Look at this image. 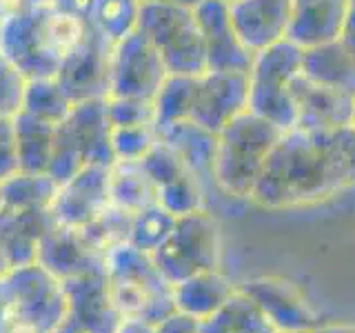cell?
<instances>
[{"instance_id": "obj_1", "label": "cell", "mask_w": 355, "mask_h": 333, "mask_svg": "<svg viewBox=\"0 0 355 333\" xmlns=\"http://www.w3.org/2000/svg\"><path fill=\"white\" fill-rule=\"evenodd\" d=\"M347 187L333 158L329 133L282 131L258 176L251 198L262 209L313 205Z\"/></svg>"}, {"instance_id": "obj_2", "label": "cell", "mask_w": 355, "mask_h": 333, "mask_svg": "<svg viewBox=\"0 0 355 333\" xmlns=\"http://www.w3.org/2000/svg\"><path fill=\"white\" fill-rule=\"evenodd\" d=\"M87 18L55 7H25L0 22V53L27 78H55L85 38Z\"/></svg>"}, {"instance_id": "obj_3", "label": "cell", "mask_w": 355, "mask_h": 333, "mask_svg": "<svg viewBox=\"0 0 355 333\" xmlns=\"http://www.w3.org/2000/svg\"><path fill=\"white\" fill-rule=\"evenodd\" d=\"M111 293L125 318H136L155 327L175 314L173 284L160 273L153 255L122 242L105 255Z\"/></svg>"}, {"instance_id": "obj_4", "label": "cell", "mask_w": 355, "mask_h": 333, "mask_svg": "<svg viewBox=\"0 0 355 333\" xmlns=\"http://www.w3.org/2000/svg\"><path fill=\"white\" fill-rule=\"evenodd\" d=\"M216 136L214 173H211L216 187L231 198H251L266 155L280 140L282 129L247 109L222 127Z\"/></svg>"}, {"instance_id": "obj_5", "label": "cell", "mask_w": 355, "mask_h": 333, "mask_svg": "<svg viewBox=\"0 0 355 333\" xmlns=\"http://www.w3.org/2000/svg\"><path fill=\"white\" fill-rule=\"evenodd\" d=\"M302 76V47L288 38L253 53L249 69V111L277 129L295 127L293 83Z\"/></svg>"}, {"instance_id": "obj_6", "label": "cell", "mask_w": 355, "mask_h": 333, "mask_svg": "<svg viewBox=\"0 0 355 333\" xmlns=\"http://www.w3.org/2000/svg\"><path fill=\"white\" fill-rule=\"evenodd\" d=\"M138 31L160 51L171 76H200L207 71V47L193 9L164 0H142Z\"/></svg>"}, {"instance_id": "obj_7", "label": "cell", "mask_w": 355, "mask_h": 333, "mask_svg": "<svg viewBox=\"0 0 355 333\" xmlns=\"http://www.w3.org/2000/svg\"><path fill=\"white\" fill-rule=\"evenodd\" d=\"M151 255L155 266L171 284L200 271L220 269L222 233L218 220L207 209L175 218L171 236Z\"/></svg>"}, {"instance_id": "obj_8", "label": "cell", "mask_w": 355, "mask_h": 333, "mask_svg": "<svg viewBox=\"0 0 355 333\" xmlns=\"http://www.w3.org/2000/svg\"><path fill=\"white\" fill-rule=\"evenodd\" d=\"M166 76L169 71L160 51L138 29L114 44L109 65V96L153 100Z\"/></svg>"}, {"instance_id": "obj_9", "label": "cell", "mask_w": 355, "mask_h": 333, "mask_svg": "<svg viewBox=\"0 0 355 333\" xmlns=\"http://www.w3.org/2000/svg\"><path fill=\"white\" fill-rule=\"evenodd\" d=\"M14 284L18 320L40 333H53L67 320L64 287L38 262L9 271Z\"/></svg>"}, {"instance_id": "obj_10", "label": "cell", "mask_w": 355, "mask_h": 333, "mask_svg": "<svg viewBox=\"0 0 355 333\" xmlns=\"http://www.w3.org/2000/svg\"><path fill=\"white\" fill-rule=\"evenodd\" d=\"M111 51H114V42L103 38L89 25L80 44L67 56L55 74V83L64 89L71 103L109 96Z\"/></svg>"}, {"instance_id": "obj_11", "label": "cell", "mask_w": 355, "mask_h": 333, "mask_svg": "<svg viewBox=\"0 0 355 333\" xmlns=\"http://www.w3.org/2000/svg\"><path fill=\"white\" fill-rule=\"evenodd\" d=\"M249 107V74L211 71L196 78V92L189 120L218 133Z\"/></svg>"}, {"instance_id": "obj_12", "label": "cell", "mask_w": 355, "mask_h": 333, "mask_svg": "<svg viewBox=\"0 0 355 333\" xmlns=\"http://www.w3.org/2000/svg\"><path fill=\"white\" fill-rule=\"evenodd\" d=\"M67 296V320L87 333H116L125 316L111 293L105 269H96L62 282Z\"/></svg>"}, {"instance_id": "obj_13", "label": "cell", "mask_w": 355, "mask_h": 333, "mask_svg": "<svg viewBox=\"0 0 355 333\" xmlns=\"http://www.w3.org/2000/svg\"><path fill=\"white\" fill-rule=\"evenodd\" d=\"M240 289L262 309L275 331L313 333L320 327L315 309L306 302V298L293 282L282 278H253Z\"/></svg>"}, {"instance_id": "obj_14", "label": "cell", "mask_w": 355, "mask_h": 333, "mask_svg": "<svg viewBox=\"0 0 355 333\" xmlns=\"http://www.w3.org/2000/svg\"><path fill=\"white\" fill-rule=\"evenodd\" d=\"M109 205V166L87 164L71 180L58 187L51 203V216L55 225L83 229Z\"/></svg>"}, {"instance_id": "obj_15", "label": "cell", "mask_w": 355, "mask_h": 333, "mask_svg": "<svg viewBox=\"0 0 355 333\" xmlns=\"http://www.w3.org/2000/svg\"><path fill=\"white\" fill-rule=\"evenodd\" d=\"M193 16L205 38L207 69L249 74L253 53L244 47L231 25L229 3L225 0H200L193 7Z\"/></svg>"}, {"instance_id": "obj_16", "label": "cell", "mask_w": 355, "mask_h": 333, "mask_svg": "<svg viewBox=\"0 0 355 333\" xmlns=\"http://www.w3.org/2000/svg\"><path fill=\"white\" fill-rule=\"evenodd\" d=\"M105 255L87 240L83 229L53 225L38 244L36 262L60 282L96 269H105Z\"/></svg>"}, {"instance_id": "obj_17", "label": "cell", "mask_w": 355, "mask_h": 333, "mask_svg": "<svg viewBox=\"0 0 355 333\" xmlns=\"http://www.w3.org/2000/svg\"><path fill=\"white\" fill-rule=\"evenodd\" d=\"M291 9V0H231L229 18L244 47L258 53L286 38Z\"/></svg>"}, {"instance_id": "obj_18", "label": "cell", "mask_w": 355, "mask_h": 333, "mask_svg": "<svg viewBox=\"0 0 355 333\" xmlns=\"http://www.w3.org/2000/svg\"><path fill=\"white\" fill-rule=\"evenodd\" d=\"M55 131L80 151L87 164L111 166L116 162L111 151V122L105 98L73 103L69 116L55 127Z\"/></svg>"}, {"instance_id": "obj_19", "label": "cell", "mask_w": 355, "mask_h": 333, "mask_svg": "<svg viewBox=\"0 0 355 333\" xmlns=\"http://www.w3.org/2000/svg\"><path fill=\"white\" fill-rule=\"evenodd\" d=\"M293 96H295L293 129H302L311 133H329L351 125L355 96L309 83L302 76L293 83Z\"/></svg>"}, {"instance_id": "obj_20", "label": "cell", "mask_w": 355, "mask_h": 333, "mask_svg": "<svg viewBox=\"0 0 355 333\" xmlns=\"http://www.w3.org/2000/svg\"><path fill=\"white\" fill-rule=\"evenodd\" d=\"M53 225L51 209H0V249L7 255L11 269L36 262L38 244Z\"/></svg>"}, {"instance_id": "obj_21", "label": "cell", "mask_w": 355, "mask_h": 333, "mask_svg": "<svg viewBox=\"0 0 355 333\" xmlns=\"http://www.w3.org/2000/svg\"><path fill=\"white\" fill-rule=\"evenodd\" d=\"M286 38L297 47H315L340 38L349 0H291Z\"/></svg>"}, {"instance_id": "obj_22", "label": "cell", "mask_w": 355, "mask_h": 333, "mask_svg": "<svg viewBox=\"0 0 355 333\" xmlns=\"http://www.w3.org/2000/svg\"><path fill=\"white\" fill-rule=\"evenodd\" d=\"M158 136L180 155V160L184 162L189 173H193L198 180L211 178V173H214L216 140H218L214 131L200 127L193 120H178L166 127H160Z\"/></svg>"}, {"instance_id": "obj_23", "label": "cell", "mask_w": 355, "mask_h": 333, "mask_svg": "<svg viewBox=\"0 0 355 333\" xmlns=\"http://www.w3.org/2000/svg\"><path fill=\"white\" fill-rule=\"evenodd\" d=\"M233 291L236 287L227 280V275L220 273V269L200 271L173 284V305L178 314L200 322L216 314L233 296Z\"/></svg>"}, {"instance_id": "obj_24", "label": "cell", "mask_w": 355, "mask_h": 333, "mask_svg": "<svg viewBox=\"0 0 355 333\" xmlns=\"http://www.w3.org/2000/svg\"><path fill=\"white\" fill-rule=\"evenodd\" d=\"M302 78L320 87L355 96V60L340 40L302 49Z\"/></svg>"}, {"instance_id": "obj_25", "label": "cell", "mask_w": 355, "mask_h": 333, "mask_svg": "<svg viewBox=\"0 0 355 333\" xmlns=\"http://www.w3.org/2000/svg\"><path fill=\"white\" fill-rule=\"evenodd\" d=\"M14 131L18 169L29 173H47L55 142V125L22 109L14 116Z\"/></svg>"}, {"instance_id": "obj_26", "label": "cell", "mask_w": 355, "mask_h": 333, "mask_svg": "<svg viewBox=\"0 0 355 333\" xmlns=\"http://www.w3.org/2000/svg\"><path fill=\"white\" fill-rule=\"evenodd\" d=\"M198 333H277L253 300L236 289L216 314L198 322Z\"/></svg>"}, {"instance_id": "obj_27", "label": "cell", "mask_w": 355, "mask_h": 333, "mask_svg": "<svg viewBox=\"0 0 355 333\" xmlns=\"http://www.w3.org/2000/svg\"><path fill=\"white\" fill-rule=\"evenodd\" d=\"M109 200L129 214H138L140 209L158 203V189L140 162L116 160L109 166Z\"/></svg>"}, {"instance_id": "obj_28", "label": "cell", "mask_w": 355, "mask_h": 333, "mask_svg": "<svg viewBox=\"0 0 355 333\" xmlns=\"http://www.w3.org/2000/svg\"><path fill=\"white\" fill-rule=\"evenodd\" d=\"M55 191H58V185H55L47 173L16 171L14 176L0 180L3 207L14 209V211L51 209Z\"/></svg>"}, {"instance_id": "obj_29", "label": "cell", "mask_w": 355, "mask_h": 333, "mask_svg": "<svg viewBox=\"0 0 355 333\" xmlns=\"http://www.w3.org/2000/svg\"><path fill=\"white\" fill-rule=\"evenodd\" d=\"M142 0H94L89 25L109 42H120L138 29Z\"/></svg>"}, {"instance_id": "obj_30", "label": "cell", "mask_w": 355, "mask_h": 333, "mask_svg": "<svg viewBox=\"0 0 355 333\" xmlns=\"http://www.w3.org/2000/svg\"><path fill=\"white\" fill-rule=\"evenodd\" d=\"M198 76H166L160 92L153 98L155 127H166L178 120H189Z\"/></svg>"}, {"instance_id": "obj_31", "label": "cell", "mask_w": 355, "mask_h": 333, "mask_svg": "<svg viewBox=\"0 0 355 333\" xmlns=\"http://www.w3.org/2000/svg\"><path fill=\"white\" fill-rule=\"evenodd\" d=\"M71 107H73L71 98L55 83V78H38V80L27 83L22 109L29 111L36 118L47 120L51 125H60L69 116Z\"/></svg>"}, {"instance_id": "obj_32", "label": "cell", "mask_w": 355, "mask_h": 333, "mask_svg": "<svg viewBox=\"0 0 355 333\" xmlns=\"http://www.w3.org/2000/svg\"><path fill=\"white\" fill-rule=\"evenodd\" d=\"M173 225H175V216H171L169 211L160 207L158 203H153L149 207L140 209L138 214H133L129 242L142 251L153 253L171 236Z\"/></svg>"}, {"instance_id": "obj_33", "label": "cell", "mask_w": 355, "mask_h": 333, "mask_svg": "<svg viewBox=\"0 0 355 333\" xmlns=\"http://www.w3.org/2000/svg\"><path fill=\"white\" fill-rule=\"evenodd\" d=\"M131 225H133V214L116 205H109L103 214H98L89 225L83 227V233L96 249L107 253L114 247H118V244L129 242Z\"/></svg>"}, {"instance_id": "obj_34", "label": "cell", "mask_w": 355, "mask_h": 333, "mask_svg": "<svg viewBox=\"0 0 355 333\" xmlns=\"http://www.w3.org/2000/svg\"><path fill=\"white\" fill-rule=\"evenodd\" d=\"M158 205L164 207L171 216L180 218L196 214V211L205 209V191L202 180H198L193 173H182L169 185L158 189Z\"/></svg>"}, {"instance_id": "obj_35", "label": "cell", "mask_w": 355, "mask_h": 333, "mask_svg": "<svg viewBox=\"0 0 355 333\" xmlns=\"http://www.w3.org/2000/svg\"><path fill=\"white\" fill-rule=\"evenodd\" d=\"M158 127L136 125V127H111V151L114 160L140 162L151 147L158 142Z\"/></svg>"}, {"instance_id": "obj_36", "label": "cell", "mask_w": 355, "mask_h": 333, "mask_svg": "<svg viewBox=\"0 0 355 333\" xmlns=\"http://www.w3.org/2000/svg\"><path fill=\"white\" fill-rule=\"evenodd\" d=\"M107 116L111 127H136V125H155V107L153 100L144 98H125V96H109Z\"/></svg>"}, {"instance_id": "obj_37", "label": "cell", "mask_w": 355, "mask_h": 333, "mask_svg": "<svg viewBox=\"0 0 355 333\" xmlns=\"http://www.w3.org/2000/svg\"><path fill=\"white\" fill-rule=\"evenodd\" d=\"M140 164H142L144 173L151 178L155 189L169 185L171 180H175V178L187 173V166L180 160V155H178L169 144L162 142L160 138L151 147V151L140 160Z\"/></svg>"}, {"instance_id": "obj_38", "label": "cell", "mask_w": 355, "mask_h": 333, "mask_svg": "<svg viewBox=\"0 0 355 333\" xmlns=\"http://www.w3.org/2000/svg\"><path fill=\"white\" fill-rule=\"evenodd\" d=\"M27 78L0 53V116L14 118L25 103Z\"/></svg>"}, {"instance_id": "obj_39", "label": "cell", "mask_w": 355, "mask_h": 333, "mask_svg": "<svg viewBox=\"0 0 355 333\" xmlns=\"http://www.w3.org/2000/svg\"><path fill=\"white\" fill-rule=\"evenodd\" d=\"M329 142L344 185H355V125L329 131Z\"/></svg>"}, {"instance_id": "obj_40", "label": "cell", "mask_w": 355, "mask_h": 333, "mask_svg": "<svg viewBox=\"0 0 355 333\" xmlns=\"http://www.w3.org/2000/svg\"><path fill=\"white\" fill-rule=\"evenodd\" d=\"M18 169V149H16V131L14 118L0 116V180L14 176Z\"/></svg>"}, {"instance_id": "obj_41", "label": "cell", "mask_w": 355, "mask_h": 333, "mask_svg": "<svg viewBox=\"0 0 355 333\" xmlns=\"http://www.w3.org/2000/svg\"><path fill=\"white\" fill-rule=\"evenodd\" d=\"M18 305H16V293L14 284H11L9 273L0 278V333H9L18 325Z\"/></svg>"}, {"instance_id": "obj_42", "label": "cell", "mask_w": 355, "mask_h": 333, "mask_svg": "<svg viewBox=\"0 0 355 333\" xmlns=\"http://www.w3.org/2000/svg\"><path fill=\"white\" fill-rule=\"evenodd\" d=\"M153 333H198V320L182 316L175 311L173 316L162 320L160 325H155Z\"/></svg>"}, {"instance_id": "obj_43", "label": "cell", "mask_w": 355, "mask_h": 333, "mask_svg": "<svg viewBox=\"0 0 355 333\" xmlns=\"http://www.w3.org/2000/svg\"><path fill=\"white\" fill-rule=\"evenodd\" d=\"M338 40L342 42V47L351 53V58L355 60V0H349L347 16H344V25H342Z\"/></svg>"}, {"instance_id": "obj_44", "label": "cell", "mask_w": 355, "mask_h": 333, "mask_svg": "<svg viewBox=\"0 0 355 333\" xmlns=\"http://www.w3.org/2000/svg\"><path fill=\"white\" fill-rule=\"evenodd\" d=\"M94 0H55V9L69 11L73 16L89 18V11H92Z\"/></svg>"}, {"instance_id": "obj_45", "label": "cell", "mask_w": 355, "mask_h": 333, "mask_svg": "<svg viewBox=\"0 0 355 333\" xmlns=\"http://www.w3.org/2000/svg\"><path fill=\"white\" fill-rule=\"evenodd\" d=\"M116 333H153V327L142 320H136V318H125L120 322Z\"/></svg>"}, {"instance_id": "obj_46", "label": "cell", "mask_w": 355, "mask_h": 333, "mask_svg": "<svg viewBox=\"0 0 355 333\" xmlns=\"http://www.w3.org/2000/svg\"><path fill=\"white\" fill-rule=\"evenodd\" d=\"M20 9H25V0H0V22H5Z\"/></svg>"}, {"instance_id": "obj_47", "label": "cell", "mask_w": 355, "mask_h": 333, "mask_svg": "<svg viewBox=\"0 0 355 333\" xmlns=\"http://www.w3.org/2000/svg\"><path fill=\"white\" fill-rule=\"evenodd\" d=\"M313 333H355V325H320Z\"/></svg>"}, {"instance_id": "obj_48", "label": "cell", "mask_w": 355, "mask_h": 333, "mask_svg": "<svg viewBox=\"0 0 355 333\" xmlns=\"http://www.w3.org/2000/svg\"><path fill=\"white\" fill-rule=\"evenodd\" d=\"M53 333H87V331H83L80 327H76L71 320H64L62 325H60L58 329H55Z\"/></svg>"}, {"instance_id": "obj_49", "label": "cell", "mask_w": 355, "mask_h": 333, "mask_svg": "<svg viewBox=\"0 0 355 333\" xmlns=\"http://www.w3.org/2000/svg\"><path fill=\"white\" fill-rule=\"evenodd\" d=\"M9 271H11V264L7 260V255L3 253V249H0V278H5Z\"/></svg>"}, {"instance_id": "obj_50", "label": "cell", "mask_w": 355, "mask_h": 333, "mask_svg": "<svg viewBox=\"0 0 355 333\" xmlns=\"http://www.w3.org/2000/svg\"><path fill=\"white\" fill-rule=\"evenodd\" d=\"M9 333H40L38 329H33L31 325H25V322H18V325L11 329Z\"/></svg>"}, {"instance_id": "obj_51", "label": "cell", "mask_w": 355, "mask_h": 333, "mask_svg": "<svg viewBox=\"0 0 355 333\" xmlns=\"http://www.w3.org/2000/svg\"><path fill=\"white\" fill-rule=\"evenodd\" d=\"M25 7H55V0H25Z\"/></svg>"}, {"instance_id": "obj_52", "label": "cell", "mask_w": 355, "mask_h": 333, "mask_svg": "<svg viewBox=\"0 0 355 333\" xmlns=\"http://www.w3.org/2000/svg\"><path fill=\"white\" fill-rule=\"evenodd\" d=\"M164 3H171V5H180V7H189V9H193L200 0H164Z\"/></svg>"}, {"instance_id": "obj_53", "label": "cell", "mask_w": 355, "mask_h": 333, "mask_svg": "<svg viewBox=\"0 0 355 333\" xmlns=\"http://www.w3.org/2000/svg\"><path fill=\"white\" fill-rule=\"evenodd\" d=\"M351 125H355V98H353V116H351Z\"/></svg>"}, {"instance_id": "obj_54", "label": "cell", "mask_w": 355, "mask_h": 333, "mask_svg": "<svg viewBox=\"0 0 355 333\" xmlns=\"http://www.w3.org/2000/svg\"><path fill=\"white\" fill-rule=\"evenodd\" d=\"M0 209H3V196H0Z\"/></svg>"}, {"instance_id": "obj_55", "label": "cell", "mask_w": 355, "mask_h": 333, "mask_svg": "<svg viewBox=\"0 0 355 333\" xmlns=\"http://www.w3.org/2000/svg\"><path fill=\"white\" fill-rule=\"evenodd\" d=\"M225 3H231V0H225Z\"/></svg>"}, {"instance_id": "obj_56", "label": "cell", "mask_w": 355, "mask_h": 333, "mask_svg": "<svg viewBox=\"0 0 355 333\" xmlns=\"http://www.w3.org/2000/svg\"><path fill=\"white\" fill-rule=\"evenodd\" d=\"M277 333H282V331H277Z\"/></svg>"}]
</instances>
